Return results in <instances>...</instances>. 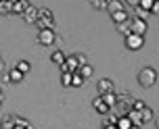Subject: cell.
I'll list each match as a JSON object with an SVG mask.
<instances>
[{
	"instance_id": "cell-1",
	"label": "cell",
	"mask_w": 159,
	"mask_h": 129,
	"mask_svg": "<svg viewBox=\"0 0 159 129\" xmlns=\"http://www.w3.org/2000/svg\"><path fill=\"white\" fill-rule=\"evenodd\" d=\"M138 83L143 88H153L157 83V71L153 67H143L140 73H138Z\"/></svg>"
},
{
	"instance_id": "cell-2",
	"label": "cell",
	"mask_w": 159,
	"mask_h": 129,
	"mask_svg": "<svg viewBox=\"0 0 159 129\" xmlns=\"http://www.w3.org/2000/svg\"><path fill=\"white\" fill-rule=\"evenodd\" d=\"M132 98L128 96V94H121V96H117V104L113 106L111 110H115V114L117 117H124V114H128V110L132 108Z\"/></svg>"
},
{
	"instance_id": "cell-3",
	"label": "cell",
	"mask_w": 159,
	"mask_h": 129,
	"mask_svg": "<svg viewBox=\"0 0 159 129\" xmlns=\"http://www.w3.org/2000/svg\"><path fill=\"white\" fill-rule=\"evenodd\" d=\"M59 67H61V73H78L80 71V63H78V58H75V54L67 56L65 63H61Z\"/></svg>"
},
{
	"instance_id": "cell-4",
	"label": "cell",
	"mask_w": 159,
	"mask_h": 129,
	"mask_svg": "<svg viewBox=\"0 0 159 129\" xmlns=\"http://www.w3.org/2000/svg\"><path fill=\"white\" fill-rule=\"evenodd\" d=\"M55 40H57L55 29H40L38 31V44H42V46H52Z\"/></svg>"
},
{
	"instance_id": "cell-5",
	"label": "cell",
	"mask_w": 159,
	"mask_h": 129,
	"mask_svg": "<svg viewBox=\"0 0 159 129\" xmlns=\"http://www.w3.org/2000/svg\"><path fill=\"white\" fill-rule=\"evenodd\" d=\"M143 46H144V35H136V33L126 35V48L128 50H140Z\"/></svg>"
},
{
	"instance_id": "cell-6",
	"label": "cell",
	"mask_w": 159,
	"mask_h": 129,
	"mask_svg": "<svg viewBox=\"0 0 159 129\" xmlns=\"http://www.w3.org/2000/svg\"><path fill=\"white\" fill-rule=\"evenodd\" d=\"M147 31V21L143 19H130V33H136V35H144Z\"/></svg>"
},
{
	"instance_id": "cell-7",
	"label": "cell",
	"mask_w": 159,
	"mask_h": 129,
	"mask_svg": "<svg viewBox=\"0 0 159 129\" xmlns=\"http://www.w3.org/2000/svg\"><path fill=\"white\" fill-rule=\"evenodd\" d=\"M21 17H23V21H25V23H30V25H32V23H36V21L40 19V8H36V6H32V4H30V6L25 8V13H23Z\"/></svg>"
},
{
	"instance_id": "cell-8",
	"label": "cell",
	"mask_w": 159,
	"mask_h": 129,
	"mask_svg": "<svg viewBox=\"0 0 159 129\" xmlns=\"http://www.w3.org/2000/svg\"><path fill=\"white\" fill-rule=\"evenodd\" d=\"M96 89H98V96H103V94H107V92H113V81L111 79H101L98 83H96Z\"/></svg>"
},
{
	"instance_id": "cell-9",
	"label": "cell",
	"mask_w": 159,
	"mask_h": 129,
	"mask_svg": "<svg viewBox=\"0 0 159 129\" xmlns=\"http://www.w3.org/2000/svg\"><path fill=\"white\" fill-rule=\"evenodd\" d=\"M128 119H130V121H132V125H136V127L144 125V123H143V117H140V110L130 108V110H128Z\"/></svg>"
},
{
	"instance_id": "cell-10",
	"label": "cell",
	"mask_w": 159,
	"mask_h": 129,
	"mask_svg": "<svg viewBox=\"0 0 159 129\" xmlns=\"http://www.w3.org/2000/svg\"><path fill=\"white\" fill-rule=\"evenodd\" d=\"M107 10H109V15L119 13V10H124V2L121 0H107Z\"/></svg>"
},
{
	"instance_id": "cell-11",
	"label": "cell",
	"mask_w": 159,
	"mask_h": 129,
	"mask_svg": "<svg viewBox=\"0 0 159 129\" xmlns=\"http://www.w3.org/2000/svg\"><path fill=\"white\" fill-rule=\"evenodd\" d=\"M92 106H94V108H96V110H98L101 114H109V110H111V108H109V106L103 102V98H101V96L92 100Z\"/></svg>"
},
{
	"instance_id": "cell-12",
	"label": "cell",
	"mask_w": 159,
	"mask_h": 129,
	"mask_svg": "<svg viewBox=\"0 0 159 129\" xmlns=\"http://www.w3.org/2000/svg\"><path fill=\"white\" fill-rule=\"evenodd\" d=\"M27 6H30L27 0H17V2H13V15H23Z\"/></svg>"
},
{
	"instance_id": "cell-13",
	"label": "cell",
	"mask_w": 159,
	"mask_h": 129,
	"mask_svg": "<svg viewBox=\"0 0 159 129\" xmlns=\"http://www.w3.org/2000/svg\"><path fill=\"white\" fill-rule=\"evenodd\" d=\"M101 98H103V102L109 106V108H113V106L117 104V96H115V92H107V94H103Z\"/></svg>"
},
{
	"instance_id": "cell-14",
	"label": "cell",
	"mask_w": 159,
	"mask_h": 129,
	"mask_svg": "<svg viewBox=\"0 0 159 129\" xmlns=\"http://www.w3.org/2000/svg\"><path fill=\"white\" fill-rule=\"evenodd\" d=\"M8 79H11V83H19L23 79V73L19 71L17 67H13V69H8Z\"/></svg>"
},
{
	"instance_id": "cell-15",
	"label": "cell",
	"mask_w": 159,
	"mask_h": 129,
	"mask_svg": "<svg viewBox=\"0 0 159 129\" xmlns=\"http://www.w3.org/2000/svg\"><path fill=\"white\" fill-rule=\"evenodd\" d=\"M13 127H15V117H13V114L2 117V121H0V129H13Z\"/></svg>"
},
{
	"instance_id": "cell-16",
	"label": "cell",
	"mask_w": 159,
	"mask_h": 129,
	"mask_svg": "<svg viewBox=\"0 0 159 129\" xmlns=\"http://www.w3.org/2000/svg\"><path fill=\"white\" fill-rule=\"evenodd\" d=\"M0 15H13V2L11 0H0Z\"/></svg>"
},
{
	"instance_id": "cell-17",
	"label": "cell",
	"mask_w": 159,
	"mask_h": 129,
	"mask_svg": "<svg viewBox=\"0 0 159 129\" xmlns=\"http://www.w3.org/2000/svg\"><path fill=\"white\" fill-rule=\"evenodd\" d=\"M111 19H113V23H115V25L130 21V19H128V13H126V10H119V13H113V15H111Z\"/></svg>"
},
{
	"instance_id": "cell-18",
	"label": "cell",
	"mask_w": 159,
	"mask_h": 129,
	"mask_svg": "<svg viewBox=\"0 0 159 129\" xmlns=\"http://www.w3.org/2000/svg\"><path fill=\"white\" fill-rule=\"evenodd\" d=\"M65 52L63 50H55L52 54H50V63H55V64H61V63H65Z\"/></svg>"
},
{
	"instance_id": "cell-19",
	"label": "cell",
	"mask_w": 159,
	"mask_h": 129,
	"mask_svg": "<svg viewBox=\"0 0 159 129\" xmlns=\"http://www.w3.org/2000/svg\"><path fill=\"white\" fill-rule=\"evenodd\" d=\"M115 125H117V129H130V127H132V121L128 119V114H124V117H119V119H117Z\"/></svg>"
},
{
	"instance_id": "cell-20",
	"label": "cell",
	"mask_w": 159,
	"mask_h": 129,
	"mask_svg": "<svg viewBox=\"0 0 159 129\" xmlns=\"http://www.w3.org/2000/svg\"><path fill=\"white\" fill-rule=\"evenodd\" d=\"M32 125H30V121L27 119H23V117H15V127L13 129H30Z\"/></svg>"
},
{
	"instance_id": "cell-21",
	"label": "cell",
	"mask_w": 159,
	"mask_h": 129,
	"mask_svg": "<svg viewBox=\"0 0 159 129\" xmlns=\"http://www.w3.org/2000/svg\"><path fill=\"white\" fill-rule=\"evenodd\" d=\"M78 73L82 75V77H84V79H88V77H92V73H94V69H92L90 64H82Z\"/></svg>"
},
{
	"instance_id": "cell-22",
	"label": "cell",
	"mask_w": 159,
	"mask_h": 129,
	"mask_svg": "<svg viewBox=\"0 0 159 129\" xmlns=\"http://www.w3.org/2000/svg\"><path fill=\"white\" fill-rule=\"evenodd\" d=\"M84 83H86V79H84L80 73H73V77H71V85L73 88H82Z\"/></svg>"
},
{
	"instance_id": "cell-23",
	"label": "cell",
	"mask_w": 159,
	"mask_h": 129,
	"mask_svg": "<svg viewBox=\"0 0 159 129\" xmlns=\"http://www.w3.org/2000/svg\"><path fill=\"white\" fill-rule=\"evenodd\" d=\"M134 13H136V19H143V21H147L149 15H151V10H144V8H140V6H136Z\"/></svg>"
},
{
	"instance_id": "cell-24",
	"label": "cell",
	"mask_w": 159,
	"mask_h": 129,
	"mask_svg": "<svg viewBox=\"0 0 159 129\" xmlns=\"http://www.w3.org/2000/svg\"><path fill=\"white\" fill-rule=\"evenodd\" d=\"M140 117H143V123H149L153 119V110L149 108V106H144L143 110H140Z\"/></svg>"
},
{
	"instance_id": "cell-25",
	"label": "cell",
	"mask_w": 159,
	"mask_h": 129,
	"mask_svg": "<svg viewBox=\"0 0 159 129\" xmlns=\"http://www.w3.org/2000/svg\"><path fill=\"white\" fill-rule=\"evenodd\" d=\"M71 77H73V73H61V85L69 88L71 85Z\"/></svg>"
},
{
	"instance_id": "cell-26",
	"label": "cell",
	"mask_w": 159,
	"mask_h": 129,
	"mask_svg": "<svg viewBox=\"0 0 159 129\" xmlns=\"http://www.w3.org/2000/svg\"><path fill=\"white\" fill-rule=\"evenodd\" d=\"M117 31L126 38V35H130V21H126V23H119L117 25Z\"/></svg>"
},
{
	"instance_id": "cell-27",
	"label": "cell",
	"mask_w": 159,
	"mask_h": 129,
	"mask_svg": "<svg viewBox=\"0 0 159 129\" xmlns=\"http://www.w3.org/2000/svg\"><path fill=\"white\" fill-rule=\"evenodd\" d=\"M117 119H119L117 114L109 110V114H105V125H115V123H117Z\"/></svg>"
},
{
	"instance_id": "cell-28",
	"label": "cell",
	"mask_w": 159,
	"mask_h": 129,
	"mask_svg": "<svg viewBox=\"0 0 159 129\" xmlns=\"http://www.w3.org/2000/svg\"><path fill=\"white\" fill-rule=\"evenodd\" d=\"M15 67H17V69H19V71H21V73H23V75H25V73H30V69H32L27 60H19V63H17Z\"/></svg>"
},
{
	"instance_id": "cell-29",
	"label": "cell",
	"mask_w": 159,
	"mask_h": 129,
	"mask_svg": "<svg viewBox=\"0 0 159 129\" xmlns=\"http://www.w3.org/2000/svg\"><path fill=\"white\" fill-rule=\"evenodd\" d=\"M88 2L94 8H98V10H101V8H107V0H88Z\"/></svg>"
},
{
	"instance_id": "cell-30",
	"label": "cell",
	"mask_w": 159,
	"mask_h": 129,
	"mask_svg": "<svg viewBox=\"0 0 159 129\" xmlns=\"http://www.w3.org/2000/svg\"><path fill=\"white\" fill-rule=\"evenodd\" d=\"M153 2H155V0H140V4H138V6H140V8H144V10H151Z\"/></svg>"
},
{
	"instance_id": "cell-31",
	"label": "cell",
	"mask_w": 159,
	"mask_h": 129,
	"mask_svg": "<svg viewBox=\"0 0 159 129\" xmlns=\"http://www.w3.org/2000/svg\"><path fill=\"white\" fill-rule=\"evenodd\" d=\"M48 17H52V10L50 8H40V19H48Z\"/></svg>"
},
{
	"instance_id": "cell-32",
	"label": "cell",
	"mask_w": 159,
	"mask_h": 129,
	"mask_svg": "<svg viewBox=\"0 0 159 129\" xmlns=\"http://www.w3.org/2000/svg\"><path fill=\"white\" fill-rule=\"evenodd\" d=\"M75 58H78L80 67H82V64H88V56H86V54H82V52H80V54H75Z\"/></svg>"
},
{
	"instance_id": "cell-33",
	"label": "cell",
	"mask_w": 159,
	"mask_h": 129,
	"mask_svg": "<svg viewBox=\"0 0 159 129\" xmlns=\"http://www.w3.org/2000/svg\"><path fill=\"white\" fill-rule=\"evenodd\" d=\"M132 108H134V110H143L144 102H143V100H134V102H132Z\"/></svg>"
},
{
	"instance_id": "cell-34",
	"label": "cell",
	"mask_w": 159,
	"mask_h": 129,
	"mask_svg": "<svg viewBox=\"0 0 159 129\" xmlns=\"http://www.w3.org/2000/svg\"><path fill=\"white\" fill-rule=\"evenodd\" d=\"M151 15H159V0H155L151 6Z\"/></svg>"
},
{
	"instance_id": "cell-35",
	"label": "cell",
	"mask_w": 159,
	"mask_h": 129,
	"mask_svg": "<svg viewBox=\"0 0 159 129\" xmlns=\"http://www.w3.org/2000/svg\"><path fill=\"white\" fill-rule=\"evenodd\" d=\"M126 4H130L132 8H136L138 4H140V0H126Z\"/></svg>"
},
{
	"instance_id": "cell-36",
	"label": "cell",
	"mask_w": 159,
	"mask_h": 129,
	"mask_svg": "<svg viewBox=\"0 0 159 129\" xmlns=\"http://www.w3.org/2000/svg\"><path fill=\"white\" fill-rule=\"evenodd\" d=\"M155 125H157V129H159V117H157V119H155Z\"/></svg>"
},
{
	"instance_id": "cell-37",
	"label": "cell",
	"mask_w": 159,
	"mask_h": 129,
	"mask_svg": "<svg viewBox=\"0 0 159 129\" xmlns=\"http://www.w3.org/2000/svg\"><path fill=\"white\" fill-rule=\"evenodd\" d=\"M130 129H140V127H136V125H132V127H130Z\"/></svg>"
},
{
	"instance_id": "cell-38",
	"label": "cell",
	"mask_w": 159,
	"mask_h": 129,
	"mask_svg": "<svg viewBox=\"0 0 159 129\" xmlns=\"http://www.w3.org/2000/svg\"><path fill=\"white\" fill-rule=\"evenodd\" d=\"M0 106H2V98H0Z\"/></svg>"
},
{
	"instance_id": "cell-39",
	"label": "cell",
	"mask_w": 159,
	"mask_h": 129,
	"mask_svg": "<svg viewBox=\"0 0 159 129\" xmlns=\"http://www.w3.org/2000/svg\"><path fill=\"white\" fill-rule=\"evenodd\" d=\"M0 98H2V89H0Z\"/></svg>"
},
{
	"instance_id": "cell-40",
	"label": "cell",
	"mask_w": 159,
	"mask_h": 129,
	"mask_svg": "<svg viewBox=\"0 0 159 129\" xmlns=\"http://www.w3.org/2000/svg\"><path fill=\"white\" fill-rule=\"evenodd\" d=\"M11 2H17V0H11Z\"/></svg>"
},
{
	"instance_id": "cell-41",
	"label": "cell",
	"mask_w": 159,
	"mask_h": 129,
	"mask_svg": "<svg viewBox=\"0 0 159 129\" xmlns=\"http://www.w3.org/2000/svg\"><path fill=\"white\" fill-rule=\"evenodd\" d=\"M30 129H32V127H30Z\"/></svg>"
}]
</instances>
